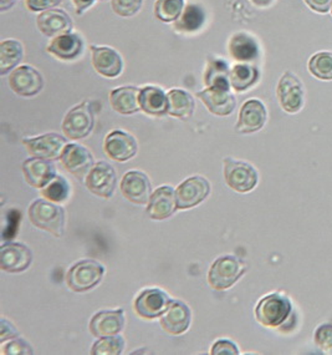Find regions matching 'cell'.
I'll list each match as a JSON object with an SVG mask.
<instances>
[{"instance_id": "cell-1", "label": "cell", "mask_w": 332, "mask_h": 355, "mask_svg": "<svg viewBox=\"0 0 332 355\" xmlns=\"http://www.w3.org/2000/svg\"><path fill=\"white\" fill-rule=\"evenodd\" d=\"M293 315V303L282 292L265 295L255 306V318L265 328L284 329Z\"/></svg>"}, {"instance_id": "cell-2", "label": "cell", "mask_w": 332, "mask_h": 355, "mask_svg": "<svg viewBox=\"0 0 332 355\" xmlns=\"http://www.w3.org/2000/svg\"><path fill=\"white\" fill-rule=\"evenodd\" d=\"M29 218L34 226L55 237H62L65 232L64 209L48 200H37L31 203Z\"/></svg>"}, {"instance_id": "cell-3", "label": "cell", "mask_w": 332, "mask_h": 355, "mask_svg": "<svg viewBox=\"0 0 332 355\" xmlns=\"http://www.w3.org/2000/svg\"><path fill=\"white\" fill-rule=\"evenodd\" d=\"M248 270L244 261L235 256H223L210 267L208 283L216 291H225L238 282Z\"/></svg>"}, {"instance_id": "cell-4", "label": "cell", "mask_w": 332, "mask_h": 355, "mask_svg": "<svg viewBox=\"0 0 332 355\" xmlns=\"http://www.w3.org/2000/svg\"><path fill=\"white\" fill-rule=\"evenodd\" d=\"M105 276V267L93 259L74 264L66 275L68 287L76 293H84L96 287Z\"/></svg>"}, {"instance_id": "cell-5", "label": "cell", "mask_w": 332, "mask_h": 355, "mask_svg": "<svg viewBox=\"0 0 332 355\" xmlns=\"http://www.w3.org/2000/svg\"><path fill=\"white\" fill-rule=\"evenodd\" d=\"M224 178L228 186L239 193L250 192L259 182L258 171L254 166L230 157L224 159Z\"/></svg>"}, {"instance_id": "cell-6", "label": "cell", "mask_w": 332, "mask_h": 355, "mask_svg": "<svg viewBox=\"0 0 332 355\" xmlns=\"http://www.w3.org/2000/svg\"><path fill=\"white\" fill-rule=\"evenodd\" d=\"M95 125V116L87 101L76 105L68 111L62 121V132L70 140H81L90 135Z\"/></svg>"}, {"instance_id": "cell-7", "label": "cell", "mask_w": 332, "mask_h": 355, "mask_svg": "<svg viewBox=\"0 0 332 355\" xmlns=\"http://www.w3.org/2000/svg\"><path fill=\"white\" fill-rule=\"evenodd\" d=\"M173 300L160 288L145 289L135 300V312L143 319L162 317L171 306Z\"/></svg>"}, {"instance_id": "cell-8", "label": "cell", "mask_w": 332, "mask_h": 355, "mask_svg": "<svg viewBox=\"0 0 332 355\" xmlns=\"http://www.w3.org/2000/svg\"><path fill=\"white\" fill-rule=\"evenodd\" d=\"M230 84L208 86L203 92H197V98L202 100L207 109L216 116H228L237 106V100L232 92Z\"/></svg>"}, {"instance_id": "cell-9", "label": "cell", "mask_w": 332, "mask_h": 355, "mask_svg": "<svg viewBox=\"0 0 332 355\" xmlns=\"http://www.w3.org/2000/svg\"><path fill=\"white\" fill-rule=\"evenodd\" d=\"M280 106L288 114H296L304 106V86L299 78L286 71L279 80L277 89Z\"/></svg>"}, {"instance_id": "cell-10", "label": "cell", "mask_w": 332, "mask_h": 355, "mask_svg": "<svg viewBox=\"0 0 332 355\" xmlns=\"http://www.w3.org/2000/svg\"><path fill=\"white\" fill-rule=\"evenodd\" d=\"M9 86L19 96H35L43 90V75L30 65H21L12 70L9 76Z\"/></svg>"}, {"instance_id": "cell-11", "label": "cell", "mask_w": 332, "mask_h": 355, "mask_svg": "<svg viewBox=\"0 0 332 355\" xmlns=\"http://www.w3.org/2000/svg\"><path fill=\"white\" fill-rule=\"evenodd\" d=\"M210 184L202 176L187 178L176 190L177 209H188L196 207L210 196Z\"/></svg>"}, {"instance_id": "cell-12", "label": "cell", "mask_w": 332, "mask_h": 355, "mask_svg": "<svg viewBox=\"0 0 332 355\" xmlns=\"http://www.w3.org/2000/svg\"><path fill=\"white\" fill-rule=\"evenodd\" d=\"M85 184L93 195L102 198H111L116 190V172L110 164L101 161L89 172Z\"/></svg>"}, {"instance_id": "cell-13", "label": "cell", "mask_w": 332, "mask_h": 355, "mask_svg": "<svg viewBox=\"0 0 332 355\" xmlns=\"http://www.w3.org/2000/svg\"><path fill=\"white\" fill-rule=\"evenodd\" d=\"M23 144L33 157L50 161L60 159L65 147L68 145L66 139L57 134H45L37 137L24 139Z\"/></svg>"}, {"instance_id": "cell-14", "label": "cell", "mask_w": 332, "mask_h": 355, "mask_svg": "<svg viewBox=\"0 0 332 355\" xmlns=\"http://www.w3.org/2000/svg\"><path fill=\"white\" fill-rule=\"evenodd\" d=\"M62 166L66 171L73 173L75 178L80 181L86 180L89 172L91 171L93 166V157L86 147L79 144H68L65 147L62 157Z\"/></svg>"}, {"instance_id": "cell-15", "label": "cell", "mask_w": 332, "mask_h": 355, "mask_svg": "<svg viewBox=\"0 0 332 355\" xmlns=\"http://www.w3.org/2000/svg\"><path fill=\"white\" fill-rule=\"evenodd\" d=\"M33 263V252L23 243H4L0 248V268L8 273H20Z\"/></svg>"}, {"instance_id": "cell-16", "label": "cell", "mask_w": 332, "mask_h": 355, "mask_svg": "<svg viewBox=\"0 0 332 355\" xmlns=\"http://www.w3.org/2000/svg\"><path fill=\"white\" fill-rule=\"evenodd\" d=\"M268 119L265 105L258 98H250L246 101L240 109L239 119L235 125V130L240 134L258 132L264 128Z\"/></svg>"}, {"instance_id": "cell-17", "label": "cell", "mask_w": 332, "mask_h": 355, "mask_svg": "<svg viewBox=\"0 0 332 355\" xmlns=\"http://www.w3.org/2000/svg\"><path fill=\"white\" fill-rule=\"evenodd\" d=\"M121 192L126 200L136 205H147L152 196V186L146 173L129 171L121 181Z\"/></svg>"}, {"instance_id": "cell-18", "label": "cell", "mask_w": 332, "mask_h": 355, "mask_svg": "<svg viewBox=\"0 0 332 355\" xmlns=\"http://www.w3.org/2000/svg\"><path fill=\"white\" fill-rule=\"evenodd\" d=\"M104 150L111 159L117 162H126L135 157L138 146L133 136L122 130H115L106 136Z\"/></svg>"}, {"instance_id": "cell-19", "label": "cell", "mask_w": 332, "mask_h": 355, "mask_svg": "<svg viewBox=\"0 0 332 355\" xmlns=\"http://www.w3.org/2000/svg\"><path fill=\"white\" fill-rule=\"evenodd\" d=\"M91 53L93 69L96 70V73L109 79L117 78L122 73V56L116 50L110 46L91 45Z\"/></svg>"}, {"instance_id": "cell-20", "label": "cell", "mask_w": 332, "mask_h": 355, "mask_svg": "<svg viewBox=\"0 0 332 355\" xmlns=\"http://www.w3.org/2000/svg\"><path fill=\"white\" fill-rule=\"evenodd\" d=\"M37 29L48 37H56L66 33H71L73 20L68 12L62 9H49L42 12L37 18Z\"/></svg>"}, {"instance_id": "cell-21", "label": "cell", "mask_w": 332, "mask_h": 355, "mask_svg": "<svg viewBox=\"0 0 332 355\" xmlns=\"http://www.w3.org/2000/svg\"><path fill=\"white\" fill-rule=\"evenodd\" d=\"M191 319L190 306L181 300H173L167 312L160 317V327L168 334L181 336L190 328Z\"/></svg>"}, {"instance_id": "cell-22", "label": "cell", "mask_w": 332, "mask_h": 355, "mask_svg": "<svg viewBox=\"0 0 332 355\" xmlns=\"http://www.w3.org/2000/svg\"><path fill=\"white\" fill-rule=\"evenodd\" d=\"M23 175L26 184L42 190L56 178V167L50 159L31 157L23 164Z\"/></svg>"}, {"instance_id": "cell-23", "label": "cell", "mask_w": 332, "mask_h": 355, "mask_svg": "<svg viewBox=\"0 0 332 355\" xmlns=\"http://www.w3.org/2000/svg\"><path fill=\"white\" fill-rule=\"evenodd\" d=\"M124 328V312L123 309L102 311L93 315L89 329L93 337L104 338L117 336Z\"/></svg>"}, {"instance_id": "cell-24", "label": "cell", "mask_w": 332, "mask_h": 355, "mask_svg": "<svg viewBox=\"0 0 332 355\" xmlns=\"http://www.w3.org/2000/svg\"><path fill=\"white\" fill-rule=\"evenodd\" d=\"M177 209L176 190L171 186H162L154 191L147 203V214L156 220H166Z\"/></svg>"}, {"instance_id": "cell-25", "label": "cell", "mask_w": 332, "mask_h": 355, "mask_svg": "<svg viewBox=\"0 0 332 355\" xmlns=\"http://www.w3.org/2000/svg\"><path fill=\"white\" fill-rule=\"evenodd\" d=\"M48 53L62 62H73L84 51V40L76 33H66L54 37L48 45Z\"/></svg>"}, {"instance_id": "cell-26", "label": "cell", "mask_w": 332, "mask_h": 355, "mask_svg": "<svg viewBox=\"0 0 332 355\" xmlns=\"http://www.w3.org/2000/svg\"><path fill=\"white\" fill-rule=\"evenodd\" d=\"M140 92L141 89L136 86H122L112 90L110 94L112 109L122 115H132L138 112L141 110Z\"/></svg>"}, {"instance_id": "cell-27", "label": "cell", "mask_w": 332, "mask_h": 355, "mask_svg": "<svg viewBox=\"0 0 332 355\" xmlns=\"http://www.w3.org/2000/svg\"><path fill=\"white\" fill-rule=\"evenodd\" d=\"M229 53L234 60L239 62H250L257 60L260 54L257 40L246 34L244 31H240L234 34L229 42Z\"/></svg>"}, {"instance_id": "cell-28", "label": "cell", "mask_w": 332, "mask_h": 355, "mask_svg": "<svg viewBox=\"0 0 332 355\" xmlns=\"http://www.w3.org/2000/svg\"><path fill=\"white\" fill-rule=\"evenodd\" d=\"M141 110L152 116H163L168 114V96L157 86H145L140 92Z\"/></svg>"}, {"instance_id": "cell-29", "label": "cell", "mask_w": 332, "mask_h": 355, "mask_svg": "<svg viewBox=\"0 0 332 355\" xmlns=\"http://www.w3.org/2000/svg\"><path fill=\"white\" fill-rule=\"evenodd\" d=\"M168 96V114L181 120H187L193 115L196 104L190 92L182 89H172Z\"/></svg>"}, {"instance_id": "cell-30", "label": "cell", "mask_w": 332, "mask_h": 355, "mask_svg": "<svg viewBox=\"0 0 332 355\" xmlns=\"http://www.w3.org/2000/svg\"><path fill=\"white\" fill-rule=\"evenodd\" d=\"M24 58V48L14 39L3 40L0 44V75L4 76L14 70Z\"/></svg>"}, {"instance_id": "cell-31", "label": "cell", "mask_w": 332, "mask_h": 355, "mask_svg": "<svg viewBox=\"0 0 332 355\" xmlns=\"http://www.w3.org/2000/svg\"><path fill=\"white\" fill-rule=\"evenodd\" d=\"M260 73L258 69L246 62H241L233 67L229 73L230 85L235 92H244L258 83Z\"/></svg>"}, {"instance_id": "cell-32", "label": "cell", "mask_w": 332, "mask_h": 355, "mask_svg": "<svg viewBox=\"0 0 332 355\" xmlns=\"http://www.w3.org/2000/svg\"><path fill=\"white\" fill-rule=\"evenodd\" d=\"M205 21V12L198 4H188L182 15L174 21V29L179 33H196L202 29Z\"/></svg>"}, {"instance_id": "cell-33", "label": "cell", "mask_w": 332, "mask_h": 355, "mask_svg": "<svg viewBox=\"0 0 332 355\" xmlns=\"http://www.w3.org/2000/svg\"><path fill=\"white\" fill-rule=\"evenodd\" d=\"M185 10V0H157L154 15L163 23H174Z\"/></svg>"}, {"instance_id": "cell-34", "label": "cell", "mask_w": 332, "mask_h": 355, "mask_svg": "<svg viewBox=\"0 0 332 355\" xmlns=\"http://www.w3.org/2000/svg\"><path fill=\"white\" fill-rule=\"evenodd\" d=\"M229 67L227 62L223 59H210L204 73V83L208 86L230 84L229 80Z\"/></svg>"}, {"instance_id": "cell-35", "label": "cell", "mask_w": 332, "mask_h": 355, "mask_svg": "<svg viewBox=\"0 0 332 355\" xmlns=\"http://www.w3.org/2000/svg\"><path fill=\"white\" fill-rule=\"evenodd\" d=\"M70 192L71 186L68 184V180L62 176H56L42 189V196L50 202L62 203L68 200Z\"/></svg>"}, {"instance_id": "cell-36", "label": "cell", "mask_w": 332, "mask_h": 355, "mask_svg": "<svg viewBox=\"0 0 332 355\" xmlns=\"http://www.w3.org/2000/svg\"><path fill=\"white\" fill-rule=\"evenodd\" d=\"M308 71L317 79L332 80V53L322 51L308 60Z\"/></svg>"}, {"instance_id": "cell-37", "label": "cell", "mask_w": 332, "mask_h": 355, "mask_svg": "<svg viewBox=\"0 0 332 355\" xmlns=\"http://www.w3.org/2000/svg\"><path fill=\"white\" fill-rule=\"evenodd\" d=\"M124 349V340L121 336L99 338V340L93 344L91 354L93 355H120Z\"/></svg>"}, {"instance_id": "cell-38", "label": "cell", "mask_w": 332, "mask_h": 355, "mask_svg": "<svg viewBox=\"0 0 332 355\" xmlns=\"http://www.w3.org/2000/svg\"><path fill=\"white\" fill-rule=\"evenodd\" d=\"M314 342L324 354L332 355V324L319 325L314 333Z\"/></svg>"}, {"instance_id": "cell-39", "label": "cell", "mask_w": 332, "mask_h": 355, "mask_svg": "<svg viewBox=\"0 0 332 355\" xmlns=\"http://www.w3.org/2000/svg\"><path fill=\"white\" fill-rule=\"evenodd\" d=\"M142 6L143 0H111L112 10L122 18L133 17L141 10Z\"/></svg>"}, {"instance_id": "cell-40", "label": "cell", "mask_w": 332, "mask_h": 355, "mask_svg": "<svg viewBox=\"0 0 332 355\" xmlns=\"http://www.w3.org/2000/svg\"><path fill=\"white\" fill-rule=\"evenodd\" d=\"M34 350L30 344L21 338H14L8 340V343H1V354L29 355L33 354Z\"/></svg>"}, {"instance_id": "cell-41", "label": "cell", "mask_w": 332, "mask_h": 355, "mask_svg": "<svg viewBox=\"0 0 332 355\" xmlns=\"http://www.w3.org/2000/svg\"><path fill=\"white\" fill-rule=\"evenodd\" d=\"M212 354L213 355H238L239 348L229 339H221L214 343L212 347Z\"/></svg>"}, {"instance_id": "cell-42", "label": "cell", "mask_w": 332, "mask_h": 355, "mask_svg": "<svg viewBox=\"0 0 332 355\" xmlns=\"http://www.w3.org/2000/svg\"><path fill=\"white\" fill-rule=\"evenodd\" d=\"M62 0H25L26 8L31 12H45L59 6Z\"/></svg>"}, {"instance_id": "cell-43", "label": "cell", "mask_w": 332, "mask_h": 355, "mask_svg": "<svg viewBox=\"0 0 332 355\" xmlns=\"http://www.w3.org/2000/svg\"><path fill=\"white\" fill-rule=\"evenodd\" d=\"M17 337H19L18 329L10 322H8L6 318L1 319V323H0V342L6 343V340H10V339Z\"/></svg>"}, {"instance_id": "cell-44", "label": "cell", "mask_w": 332, "mask_h": 355, "mask_svg": "<svg viewBox=\"0 0 332 355\" xmlns=\"http://www.w3.org/2000/svg\"><path fill=\"white\" fill-rule=\"evenodd\" d=\"M305 3L308 4L310 9L321 14L329 12L331 6V0H305Z\"/></svg>"}, {"instance_id": "cell-45", "label": "cell", "mask_w": 332, "mask_h": 355, "mask_svg": "<svg viewBox=\"0 0 332 355\" xmlns=\"http://www.w3.org/2000/svg\"><path fill=\"white\" fill-rule=\"evenodd\" d=\"M95 1H96V0H73L76 14H77V15H82L84 12H86L89 8H91V6L95 4Z\"/></svg>"}, {"instance_id": "cell-46", "label": "cell", "mask_w": 332, "mask_h": 355, "mask_svg": "<svg viewBox=\"0 0 332 355\" xmlns=\"http://www.w3.org/2000/svg\"><path fill=\"white\" fill-rule=\"evenodd\" d=\"M17 0H0V6H1V10L6 12L9 8H12L15 4Z\"/></svg>"}, {"instance_id": "cell-47", "label": "cell", "mask_w": 332, "mask_h": 355, "mask_svg": "<svg viewBox=\"0 0 332 355\" xmlns=\"http://www.w3.org/2000/svg\"><path fill=\"white\" fill-rule=\"evenodd\" d=\"M273 1H274V0H252V4H255L257 6H260V8L269 6Z\"/></svg>"}, {"instance_id": "cell-48", "label": "cell", "mask_w": 332, "mask_h": 355, "mask_svg": "<svg viewBox=\"0 0 332 355\" xmlns=\"http://www.w3.org/2000/svg\"><path fill=\"white\" fill-rule=\"evenodd\" d=\"M331 14H332V3H331Z\"/></svg>"}, {"instance_id": "cell-49", "label": "cell", "mask_w": 332, "mask_h": 355, "mask_svg": "<svg viewBox=\"0 0 332 355\" xmlns=\"http://www.w3.org/2000/svg\"><path fill=\"white\" fill-rule=\"evenodd\" d=\"M101 1H106V0H101Z\"/></svg>"}]
</instances>
